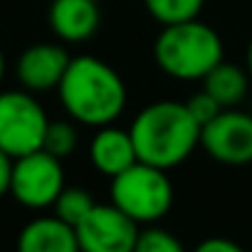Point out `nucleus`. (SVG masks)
I'll return each mask as SVG.
<instances>
[{"instance_id": "f8f14e48", "label": "nucleus", "mask_w": 252, "mask_h": 252, "mask_svg": "<svg viewBox=\"0 0 252 252\" xmlns=\"http://www.w3.org/2000/svg\"><path fill=\"white\" fill-rule=\"evenodd\" d=\"M18 252H79L77 232L57 215L28 222L18 235Z\"/></svg>"}, {"instance_id": "a211bd4d", "label": "nucleus", "mask_w": 252, "mask_h": 252, "mask_svg": "<svg viewBox=\"0 0 252 252\" xmlns=\"http://www.w3.org/2000/svg\"><path fill=\"white\" fill-rule=\"evenodd\" d=\"M186 106H188V111H190V116L200 124V129L210 121V119H215L220 111H222V106L203 89V92H198V94H193L188 101H186Z\"/></svg>"}, {"instance_id": "ddd939ff", "label": "nucleus", "mask_w": 252, "mask_h": 252, "mask_svg": "<svg viewBox=\"0 0 252 252\" xmlns=\"http://www.w3.org/2000/svg\"><path fill=\"white\" fill-rule=\"evenodd\" d=\"M203 89L222 106V109H235L250 89V74L230 62H218L205 77H203Z\"/></svg>"}, {"instance_id": "aec40b11", "label": "nucleus", "mask_w": 252, "mask_h": 252, "mask_svg": "<svg viewBox=\"0 0 252 252\" xmlns=\"http://www.w3.org/2000/svg\"><path fill=\"white\" fill-rule=\"evenodd\" d=\"M10 176H13V158L0 149V198L10 193Z\"/></svg>"}, {"instance_id": "412c9836", "label": "nucleus", "mask_w": 252, "mask_h": 252, "mask_svg": "<svg viewBox=\"0 0 252 252\" xmlns=\"http://www.w3.org/2000/svg\"><path fill=\"white\" fill-rule=\"evenodd\" d=\"M247 74H250V79H252V40H250V45H247Z\"/></svg>"}, {"instance_id": "6e6552de", "label": "nucleus", "mask_w": 252, "mask_h": 252, "mask_svg": "<svg viewBox=\"0 0 252 252\" xmlns=\"http://www.w3.org/2000/svg\"><path fill=\"white\" fill-rule=\"evenodd\" d=\"M79 252H134L139 222H134L116 205L96 203L89 215L74 227Z\"/></svg>"}, {"instance_id": "423d86ee", "label": "nucleus", "mask_w": 252, "mask_h": 252, "mask_svg": "<svg viewBox=\"0 0 252 252\" xmlns=\"http://www.w3.org/2000/svg\"><path fill=\"white\" fill-rule=\"evenodd\" d=\"M64 188V168L62 161L50 156L47 151H32L28 156H20L13 161V176H10V195L30 208L42 210L52 208L57 195Z\"/></svg>"}, {"instance_id": "39448f33", "label": "nucleus", "mask_w": 252, "mask_h": 252, "mask_svg": "<svg viewBox=\"0 0 252 252\" xmlns=\"http://www.w3.org/2000/svg\"><path fill=\"white\" fill-rule=\"evenodd\" d=\"M47 114L30 92L0 94V149L10 158L28 156L42 149Z\"/></svg>"}, {"instance_id": "f3484780", "label": "nucleus", "mask_w": 252, "mask_h": 252, "mask_svg": "<svg viewBox=\"0 0 252 252\" xmlns=\"http://www.w3.org/2000/svg\"><path fill=\"white\" fill-rule=\"evenodd\" d=\"M134 252H186V247L168 230L149 227V230H141L139 232L136 245H134Z\"/></svg>"}, {"instance_id": "9b49d317", "label": "nucleus", "mask_w": 252, "mask_h": 252, "mask_svg": "<svg viewBox=\"0 0 252 252\" xmlns=\"http://www.w3.org/2000/svg\"><path fill=\"white\" fill-rule=\"evenodd\" d=\"M96 0H52L50 28L64 42H84L99 28Z\"/></svg>"}, {"instance_id": "6ab92c4d", "label": "nucleus", "mask_w": 252, "mask_h": 252, "mask_svg": "<svg viewBox=\"0 0 252 252\" xmlns=\"http://www.w3.org/2000/svg\"><path fill=\"white\" fill-rule=\"evenodd\" d=\"M193 252H245L237 242L227 240V237H208L203 240Z\"/></svg>"}, {"instance_id": "5701e85b", "label": "nucleus", "mask_w": 252, "mask_h": 252, "mask_svg": "<svg viewBox=\"0 0 252 252\" xmlns=\"http://www.w3.org/2000/svg\"><path fill=\"white\" fill-rule=\"evenodd\" d=\"M96 3H99V0H96Z\"/></svg>"}, {"instance_id": "20e7f679", "label": "nucleus", "mask_w": 252, "mask_h": 252, "mask_svg": "<svg viewBox=\"0 0 252 252\" xmlns=\"http://www.w3.org/2000/svg\"><path fill=\"white\" fill-rule=\"evenodd\" d=\"M111 205L126 213L134 222H156L173 205V186L163 168L136 161L111 178Z\"/></svg>"}, {"instance_id": "9d476101", "label": "nucleus", "mask_w": 252, "mask_h": 252, "mask_svg": "<svg viewBox=\"0 0 252 252\" xmlns=\"http://www.w3.org/2000/svg\"><path fill=\"white\" fill-rule=\"evenodd\" d=\"M89 161L99 173H104L109 178L119 176L121 171H126L139 161L131 134L124 129H116L111 124L99 126V131L94 134V139L89 144Z\"/></svg>"}, {"instance_id": "0eeeda50", "label": "nucleus", "mask_w": 252, "mask_h": 252, "mask_svg": "<svg viewBox=\"0 0 252 252\" xmlns=\"http://www.w3.org/2000/svg\"><path fill=\"white\" fill-rule=\"evenodd\" d=\"M200 146L205 154L225 166L252 163V114L222 109L200 129Z\"/></svg>"}, {"instance_id": "f03ea898", "label": "nucleus", "mask_w": 252, "mask_h": 252, "mask_svg": "<svg viewBox=\"0 0 252 252\" xmlns=\"http://www.w3.org/2000/svg\"><path fill=\"white\" fill-rule=\"evenodd\" d=\"M129 134L136 158L163 171L181 166L200 146V124L178 101L149 104L134 119Z\"/></svg>"}, {"instance_id": "f257e3e1", "label": "nucleus", "mask_w": 252, "mask_h": 252, "mask_svg": "<svg viewBox=\"0 0 252 252\" xmlns=\"http://www.w3.org/2000/svg\"><path fill=\"white\" fill-rule=\"evenodd\" d=\"M57 92L64 111L84 126L114 124L126 106V84L121 74L92 55L69 60Z\"/></svg>"}, {"instance_id": "1a4fd4ad", "label": "nucleus", "mask_w": 252, "mask_h": 252, "mask_svg": "<svg viewBox=\"0 0 252 252\" xmlns=\"http://www.w3.org/2000/svg\"><path fill=\"white\" fill-rule=\"evenodd\" d=\"M69 55L64 47L52 45V42H37L32 47H28L20 60H18V79L25 87V92H47V89H57V84L62 82L67 64H69Z\"/></svg>"}, {"instance_id": "4468645a", "label": "nucleus", "mask_w": 252, "mask_h": 252, "mask_svg": "<svg viewBox=\"0 0 252 252\" xmlns=\"http://www.w3.org/2000/svg\"><path fill=\"white\" fill-rule=\"evenodd\" d=\"M144 5L156 23L173 25L198 18L205 0H144Z\"/></svg>"}, {"instance_id": "7ed1b4c3", "label": "nucleus", "mask_w": 252, "mask_h": 252, "mask_svg": "<svg viewBox=\"0 0 252 252\" xmlns=\"http://www.w3.org/2000/svg\"><path fill=\"white\" fill-rule=\"evenodd\" d=\"M154 60L168 77L195 82L222 62V40L198 18L163 25L154 45Z\"/></svg>"}, {"instance_id": "4be33fe9", "label": "nucleus", "mask_w": 252, "mask_h": 252, "mask_svg": "<svg viewBox=\"0 0 252 252\" xmlns=\"http://www.w3.org/2000/svg\"><path fill=\"white\" fill-rule=\"evenodd\" d=\"M3 74H5V55L0 50V82H3Z\"/></svg>"}, {"instance_id": "2eb2a0df", "label": "nucleus", "mask_w": 252, "mask_h": 252, "mask_svg": "<svg viewBox=\"0 0 252 252\" xmlns=\"http://www.w3.org/2000/svg\"><path fill=\"white\" fill-rule=\"evenodd\" d=\"M94 205H96L94 198H92L84 188H62V193H60L57 200L52 203L55 215H57L62 222L72 225V227H77V225L89 215V210H92Z\"/></svg>"}, {"instance_id": "dca6fc26", "label": "nucleus", "mask_w": 252, "mask_h": 252, "mask_svg": "<svg viewBox=\"0 0 252 252\" xmlns=\"http://www.w3.org/2000/svg\"><path fill=\"white\" fill-rule=\"evenodd\" d=\"M77 129L69 121H50L47 131H45V141H42V151H47L55 158H67L74 154L77 149Z\"/></svg>"}]
</instances>
